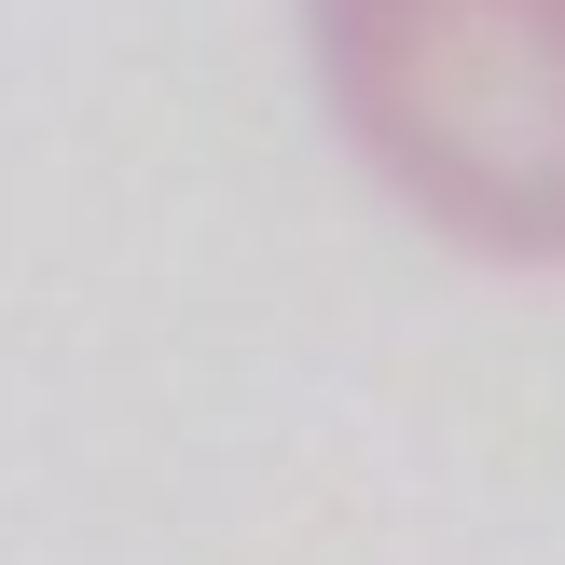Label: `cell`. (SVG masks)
Instances as JSON below:
<instances>
[{
    "label": "cell",
    "mask_w": 565,
    "mask_h": 565,
    "mask_svg": "<svg viewBox=\"0 0 565 565\" xmlns=\"http://www.w3.org/2000/svg\"><path fill=\"white\" fill-rule=\"evenodd\" d=\"M373 180L497 263H565V0H303Z\"/></svg>",
    "instance_id": "6da1fadb"
}]
</instances>
